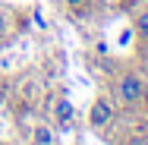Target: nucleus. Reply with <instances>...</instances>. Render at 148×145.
<instances>
[{"mask_svg":"<svg viewBox=\"0 0 148 145\" xmlns=\"http://www.w3.org/2000/svg\"><path fill=\"white\" fill-rule=\"evenodd\" d=\"M10 29H13V13L10 10H0V38L10 35Z\"/></svg>","mask_w":148,"mask_h":145,"instance_id":"5","label":"nucleus"},{"mask_svg":"<svg viewBox=\"0 0 148 145\" xmlns=\"http://www.w3.org/2000/svg\"><path fill=\"white\" fill-rule=\"evenodd\" d=\"M35 145H54V133L47 126H35Z\"/></svg>","mask_w":148,"mask_h":145,"instance_id":"4","label":"nucleus"},{"mask_svg":"<svg viewBox=\"0 0 148 145\" xmlns=\"http://www.w3.org/2000/svg\"><path fill=\"white\" fill-rule=\"evenodd\" d=\"M110 120H114V104L107 98H95L91 101V111H88V123L95 129H104Z\"/></svg>","mask_w":148,"mask_h":145,"instance_id":"2","label":"nucleus"},{"mask_svg":"<svg viewBox=\"0 0 148 145\" xmlns=\"http://www.w3.org/2000/svg\"><path fill=\"white\" fill-rule=\"evenodd\" d=\"M66 3H69V6H73V10H82V6H85V3H88V0H66Z\"/></svg>","mask_w":148,"mask_h":145,"instance_id":"8","label":"nucleus"},{"mask_svg":"<svg viewBox=\"0 0 148 145\" xmlns=\"http://www.w3.org/2000/svg\"><path fill=\"white\" fill-rule=\"evenodd\" d=\"M142 98H145L142 76H139V73H123L120 82H117V101L126 104V107H136V104H142Z\"/></svg>","mask_w":148,"mask_h":145,"instance_id":"1","label":"nucleus"},{"mask_svg":"<svg viewBox=\"0 0 148 145\" xmlns=\"http://www.w3.org/2000/svg\"><path fill=\"white\" fill-rule=\"evenodd\" d=\"M136 29H139V35L148 41V10H142V13H139V19H136Z\"/></svg>","mask_w":148,"mask_h":145,"instance_id":"6","label":"nucleus"},{"mask_svg":"<svg viewBox=\"0 0 148 145\" xmlns=\"http://www.w3.org/2000/svg\"><path fill=\"white\" fill-rule=\"evenodd\" d=\"M73 117H76L73 101H69V98H57V101H54V120L66 129V126H73Z\"/></svg>","mask_w":148,"mask_h":145,"instance_id":"3","label":"nucleus"},{"mask_svg":"<svg viewBox=\"0 0 148 145\" xmlns=\"http://www.w3.org/2000/svg\"><path fill=\"white\" fill-rule=\"evenodd\" d=\"M22 91H25V98H29V101H35V98H38V91H41V85H38V82H29Z\"/></svg>","mask_w":148,"mask_h":145,"instance_id":"7","label":"nucleus"}]
</instances>
